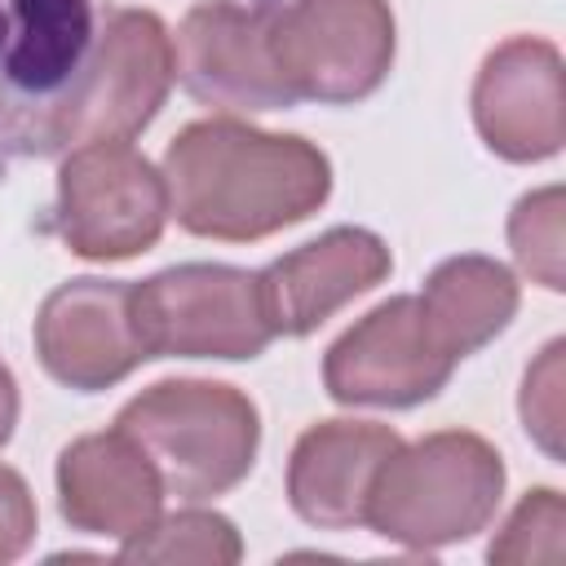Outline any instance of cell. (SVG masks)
Wrapping results in <instances>:
<instances>
[{
	"mask_svg": "<svg viewBox=\"0 0 566 566\" xmlns=\"http://www.w3.org/2000/svg\"><path fill=\"white\" fill-rule=\"evenodd\" d=\"M168 217L199 239L252 243L314 217L332 195V159L301 133H265L230 115L186 124L164 150Z\"/></svg>",
	"mask_w": 566,
	"mask_h": 566,
	"instance_id": "6da1fadb",
	"label": "cell"
},
{
	"mask_svg": "<svg viewBox=\"0 0 566 566\" xmlns=\"http://www.w3.org/2000/svg\"><path fill=\"white\" fill-rule=\"evenodd\" d=\"M111 0H0V172L71 146Z\"/></svg>",
	"mask_w": 566,
	"mask_h": 566,
	"instance_id": "7a4b0ae2",
	"label": "cell"
},
{
	"mask_svg": "<svg viewBox=\"0 0 566 566\" xmlns=\"http://www.w3.org/2000/svg\"><path fill=\"white\" fill-rule=\"evenodd\" d=\"M115 429L146 451L164 495L186 504L234 491L252 473L261 447V416L252 398L226 380L195 376L142 389L119 407Z\"/></svg>",
	"mask_w": 566,
	"mask_h": 566,
	"instance_id": "3957f363",
	"label": "cell"
},
{
	"mask_svg": "<svg viewBox=\"0 0 566 566\" xmlns=\"http://www.w3.org/2000/svg\"><path fill=\"white\" fill-rule=\"evenodd\" d=\"M504 500L500 451L469 429H438L402 442L376 473L367 495V526L402 548L429 553L486 531Z\"/></svg>",
	"mask_w": 566,
	"mask_h": 566,
	"instance_id": "277c9868",
	"label": "cell"
},
{
	"mask_svg": "<svg viewBox=\"0 0 566 566\" xmlns=\"http://www.w3.org/2000/svg\"><path fill=\"white\" fill-rule=\"evenodd\" d=\"M168 221L164 172L128 142H80L57 168L49 230L84 261L150 252Z\"/></svg>",
	"mask_w": 566,
	"mask_h": 566,
	"instance_id": "5b68a950",
	"label": "cell"
},
{
	"mask_svg": "<svg viewBox=\"0 0 566 566\" xmlns=\"http://www.w3.org/2000/svg\"><path fill=\"white\" fill-rule=\"evenodd\" d=\"M133 318L150 358H226L243 363L274 340L256 270L186 261L133 283Z\"/></svg>",
	"mask_w": 566,
	"mask_h": 566,
	"instance_id": "8992f818",
	"label": "cell"
},
{
	"mask_svg": "<svg viewBox=\"0 0 566 566\" xmlns=\"http://www.w3.org/2000/svg\"><path fill=\"white\" fill-rule=\"evenodd\" d=\"M274 66L296 102L349 106L394 66L389 0H292L274 18Z\"/></svg>",
	"mask_w": 566,
	"mask_h": 566,
	"instance_id": "52a82bcc",
	"label": "cell"
},
{
	"mask_svg": "<svg viewBox=\"0 0 566 566\" xmlns=\"http://www.w3.org/2000/svg\"><path fill=\"white\" fill-rule=\"evenodd\" d=\"M283 0H199L186 9L172 66L186 93L221 115H261L296 106L274 66V18Z\"/></svg>",
	"mask_w": 566,
	"mask_h": 566,
	"instance_id": "ba28073f",
	"label": "cell"
},
{
	"mask_svg": "<svg viewBox=\"0 0 566 566\" xmlns=\"http://www.w3.org/2000/svg\"><path fill=\"white\" fill-rule=\"evenodd\" d=\"M455 358L429 332L416 296H389L340 332L323 385L340 407H416L447 389Z\"/></svg>",
	"mask_w": 566,
	"mask_h": 566,
	"instance_id": "9c48e42d",
	"label": "cell"
},
{
	"mask_svg": "<svg viewBox=\"0 0 566 566\" xmlns=\"http://www.w3.org/2000/svg\"><path fill=\"white\" fill-rule=\"evenodd\" d=\"M40 367L80 394L119 385L128 371L150 363V349L133 318V283L119 279H71L57 283L35 314Z\"/></svg>",
	"mask_w": 566,
	"mask_h": 566,
	"instance_id": "30bf717a",
	"label": "cell"
},
{
	"mask_svg": "<svg viewBox=\"0 0 566 566\" xmlns=\"http://www.w3.org/2000/svg\"><path fill=\"white\" fill-rule=\"evenodd\" d=\"M172 35L150 9H111L88 88L71 119V146L80 142H128L137 137L172 88ZM66 146V150H71Z\"/></svg>",
	"mask_w": 566,
	"mask_h": 566,
	"instance_id": "8fae6325",
	"label": "cell"
},
{
	"mask_svg": "<svg viewBox=\"0 0 566 566\" xmlns=\"http://www.w3.org/2000/svg\"><path fill=\"white\" fill-rule=\"evenodd\" d=\"M473 124L509 164H535L566 142L562 53L553 40L513 35L495 44L473 80Z\"/></svg>",
	"mask_w": 566,
	"mask_h": 566,
	"instance_id": "7c38bea8",
	"label": "cell"
},
{
	"mask_svg": "<svg viewBox=\"0 0 566 566\" xmlns=\"http://www.w3.org/2000/svg\"><path fill=\"white\" fill-rule=\"evenodd\" d=\"M394 256L380 234L363 226H332L318 239L256 270L261 310L274 336H310L340 305L385 283Z\"/></svg>",
	"mask_w": 566,
	"mask_h": 566,
	"instance_id": "4fadbf2b",
	"label": "cell"
},
{
	"mask_svg": "<svg viewBox=\"0 0 566 566\" xmlns=\"http://www.w3.org/2000/svg\"><path fill=\"white\" fill-rule=\"evenodd\" d=\"M57 509L84 535L133 539L164 513V482L124 433H84L57 455Z\"/></svg>",
	"mask_w": 566,
	"mask_h": 566,
	"instance_id": "5bb4252c",
	"label": "cell"
},
{
	"mask_svg": "<svg viewBox=\"0 0 566 566\" xmlns=\"http://www.w3.org/2000/svg\"><path fill=\"white\" fill-rule=\"evenodd\" d=\"M402 447L389 424L376 420H318L287 460V500L301 522L318 531H349L367 517V495L380 464Z\"/></svg>",
	"mask_w": 566,
	"mask_h": 566,
	"instance_id": "9a60e30c",
	"label": "cell"
},
{
	"mask_svg": "<svg viewBox=\"0 0 566 566\" xmlns=\"http://www.w3.org/2000/svg\"><path fill=\"white\" fill-rule=\"evenodd\" d=\"M438 345L460 363L491 345L517 314V279L491 256H447L416 296Z\"/></svg>",
	"mask_w": 566,
	"mask_h": 566,
	"instance_id": "2e32d148",
	"label": "cell"
},
{
	"mask_svg": "<svg viewBox=\"0 0 566 566\" xmlns=\"http://www.w3.org/2000/svg\"><path fill=\"white\" fill-rule=\"evenodd\" d=\"M243 557V539L230 517L208 509L159 513L142 535L124 539L119 562H199V566H230Z\"/></svg>",
	"mask_w": 566,
	"mask_h": 566,
	"instance_id": "e0dca14e",
	"label": "cell"
},
{
	"mask_svg": "<svg viewBox=\"0 0 566 566\" xmlns=\"http://www.w3.org/2000/svg\"><path fill=\"white\" fill-rule=\"evenodd\" d=\"M562 531H566L562 491L535 486V491H526L517 500V509L509 513V522L491 539L486 557L500 562V566H557L566 557Z\"/></svg>",
	"mask_w": 566,
	"mask_h": 566,
	"instance_id": "ac0fdd59",
	"label": "cell"
},
{
	"mask_svg": "<svg viewBox=\"0 0 566 566\" xmlns=\"http://www.w3.org/2000/svg\"><path fill=\"white\" fill-rule=\"evenodd\" d=\"M509 248L513 261L544 283L548 292L566 287V270H562V186H544L531 190L513 203L509 212Z\"/></svg>",
	"mask_w": 566,
	"mask_h": 566,
	"instance_id": "d6986e66",
	"label": "cell"
},
{
	"mask_svg": "<svg viewBox=\"0 0 566 566\" xmlns=\"http://www.w3.org/2000/svg\"><path fill=\"white\" fill-rule=\"evenodd\" d=\"M562 340H548L544 354L526 367L522 380V424L544 447V455L562 460Z\"/></svg>",
	"mask_w": 566,
	"mask_h": 566,
	"instance_id": "ffe728a7",
	"label": "cell"
},
{
	"mask_svg": "<svg viewBox=\"0 0 566 566\" xmlns=\"http://www.w3.org/2000/svg\"><path fill=\"white\" fill-rule=\"evenodd\" d=\"M35 539V495L27 478L0 464V566L22 557Z\"/></svg>",
	"mask_w": 566,
	"mask_h": 566,
	"instance_id": "44dd1931",
	"label": "cell"
},
{
	"mask_svg": "<svg viewBox=\"0 0 566 566\" xmlns=\"http://www.w3.org/2000/svg\"><path fill=\"white\" fill-rule=\"evenodd\" d=\"M13 424H18V380L0 363V447L13 438Z\"/></svg>",
	"mask_w": 566,
	"mask_h": 566,
	"instance_id": "7402d4cb",
	"label": "cell"
}]
</instances>
